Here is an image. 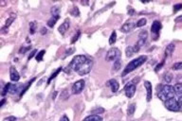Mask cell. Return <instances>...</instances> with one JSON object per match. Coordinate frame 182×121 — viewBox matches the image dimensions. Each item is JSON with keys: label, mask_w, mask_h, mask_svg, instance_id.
<instances>
[{"label": "cell", "mask_w": 182, "mask_h": 121, "mask_svg": "<svg viewBox=\"0 0 182 121\" xmlns=\"http://www.w3.org/2000/svg\"><path fill=\"white\" fill-rule=\"evenodd\" d=\"M92 66L93 62L89 58L84 55H77L72 59L67 68H69V72L70 70H73L78 75L84 76L91 71Z\"/></svg>", "instance_id": "1"}, {"label": "cell", "mask_w": 182, "mask_h": 121, "mask_svg": "<svg viewBox=\"0 0 182 121\" xmlns=\"http://www.w3.org/2000/svg\"><path fill=\"white\" fill-rule=\"evenodd\" d=\"M147 60V56L145 55H141L140 57H137L134 60H132L124 68V70L123 72V77L126 76L127 74L133 72L134 70H136L137 68H138L140 66H141Z\"/></svg>", "instance_id": "2"}, {"label": "cell", "mask_w": 182, "mask_h": 121, "mask_svg": "<svg viewBox=\"0 0 182 121\" xmlns=\"http://www.w3.org/2000/svg\"><path fill=\"white\" fill-rule=\"evenodd\" d=\"M175 95L176 93H175L174 86L165 84V85H162L161 89L158 92V98L164 102L172 98H175Z\"/></svg>", "instance_id": "3"}, {"label": "cell", "mask_w": 182, "mask_h": 121, "mask_svg": "<svg viewBox=\"0 0 182 121\" xmlns=\"http://www.w3.org/2000/svg\"><path fill=\"white\" fill-rule=\"evenodd\" d=\"M120 50L117 47H112L110 48L105 56V60L107 62H116L117 60L120 59Z\"/></svg>", "instance_id": "4"}, {"label": "cell", "mask_w": 182, "mask_h": 121, "mask_svg": "<svg viewBox=\"0 0 182 121\" xmlns=\"http://www.w3.org/2000/svg\"><path fill=\"white\" fill-rule=\"evenodd\" d=\"M147 38H148V32L146 30H141L138 34V41L136 43V45L134 46V48L136 50V52H138L140 49L145 45V43L147 41Z\"/></svg>", "instance_id": "5"}, {"label": "cell", "mask_w": 182, "mask_h": 121, "mask_svg": "<svg viewBox=\"0 0 182 121\" xmlns=\"http://www.w3.org/2000/svg\"><path fill=\"white\" fill-rule=\"evenodd\" d=\"M164 106L171 112H179L181 110L179 103L176 98H172L166 101H164Z\"/></svg>", "instance_id": "6"}, {"label": "cell", "mask_w": 182, "mask_h": 121, "mask_svg": "<svg viewBox=\"0 0 182 121\" xmlns=\"http://www.w3.org/2000/svg\"><path fill=\"white\" fill-rule=\"evenodd\" d=\"M162 29V24L159 21H155L152 24V27H151V32H152V35H153V40L157 41L159 37V32L160 29Z\"/></svg>", "instance_id": "7"}, {"label": "cell", "mask_w": 182, "mask_h": 121, "mask_svg": "<svg viewBox=\"0 0 182 121\" xmlns=\"http://www.w3.org/2000/svg\"><path fill=\"white\" fill-rule=\"evenodd\" d=\"M137 87H136V83L134 81H132L131 82H129L128 84L125 85L124 87V93H125V96L128 99H132L134 97V95L136 93Z\"/></svg>", "instance_id": "8"}, {"label": "cell", "mask_w": 182, "mask_h": 121, "mask_svg": "<svg viewBox=\"0 0 182 121\" xmlns=\"http://www.w3.org/2000/svg\"><path fill=\"white\" fill-rule=\"evenodd\" d=\"M84 85H85V81L84 80H80V81H77L76 82H74L72 85V88H71L72 94L73 95L81 94L84 88Z\"/></svg>", "instance_id": "9"}, {"label": "cell", "mask_w": 182, "mask_h": 121, "mask_svg": "<svg viewBox=\"0 0 182 121\" xmlns=\"http://www.w3.org/2000/svg\"><path fill=\"white\" fill-rule=\"evenodd\" d=\"M136 28V24L133 21H127L125 24H123L120 28V31L124 32V33H128L130 31H132L134 29Z\"/></svg>", "instance_id": "10"}, {"label": "cell", "mask_w": 182, "mask_h": 121, "mask_svg": "<svg viewBox=\"0 0 182 121\" xmlns=\"http://www.w3.org/2000/svg\"><path fill=\"white\" fill-rule=\"evenodd\" d=\"M15 18H16V14L12 13V14L10 15V17H9V18L7 19V21H6L5 25L3 26L2 29H1V32H2L3 34L7 33V31H8L9 28H10V26L12 25V23L15 20Z\"/></svg>", "instance_id": "11"}, {"label": "cell", "mask_w": 182, "mask_h": 121, "mask_svg": "<svg viewBox=\"0 0 182 121\" xmlns=\"http://www.w3.org/2000/svg\"><path fill=\"white\" fill-rule=\"evenodd\" d=\"M69 27H70V20H69L68 18H66V19H65L64 23H62V25L58 28V30L61 34H62V35H65L66 32L68 30Z\"/></svg>", "instance_id": "12"}, {"label": "cell", "mask_w": 182, "mask_h": 121, "mask_svg": "<svg viewBox=\"0 0 182 121\" xmlns=\"http://www.w3.org/2000/svg\"><path fill=\"white\" fill-rule=\"evenodd\" d=\"M10 78L12 81H15V82H17L20 80L19 72L16 70V68L14 66H11L10 68Z\"/></svg>", "instance_id": "13"}, {"label": "cell", "mask_w": 182, "mask_h": 121, "mask_svg": "<svg viewBox=\"0 0 182 121\" xmlns=\"http://www.w3.org/2000/svg\"><path fill=\"white\" fill-rule=\"evenodd\" d=\"M106 86H108V87H110L111 91L113 92V93H116L119 91V88H120V84L119 82L115 80V79H111L109 80L107 82H106Z\"/></svg>", "instance_id": "14"}, {"label": "cell", "mask_w": 182, "mask_h": 121, "mask_svg": "<svg viewBox=\"0 0 182 121\" xmlns=\"http://www.w3.org/2000/svg\"><path fill=\"white\" fill-rule=\"evenodd\" d=\"M144 87H145V89L147 91V98H146V99H147V101L149 102L152 99V90H153L151 82L148 81H144Z\"/></svg>", "instance_id": "15"}, {"label": "cell", "mask_w": 182, "mask_h": 121, "mask_svg": "<svg viewBox=\"0 0 182 121\" xmlns=\"http://www.w3.org/2000/svg\"><path fill=\"white\" fill-rule=\"evenodd\" d=\"M22 84H12L11 83V86H10V90H9V93L12 94V95H14V94H17L18 92H22L23 88H22Z\"/></svg>", "instance_id": "16"}, {"label": "cell", "mask_w": 182, "mask_h": 121, "mask_svg": "<svg viewBox=\"0 0 182 121\" xmlns=\"http://www.w3.org/2000/svg\"><path fill=\"white\" fill-rule=\"evenodd\" d=\"M175 48H176V46H175V44H173V43L168 45L167 47L165 48V57H170L173 53H174Z\"/></svg>", "instance_id": "17"}, {"label": "cell", "mask_w": 182, "mask_h": 121, "mask_svg": "<svg viewBox=\"0 0 182 121\" xmlns=\"http://www.w3.org/2000/svg\"><path fill=\"white\" fill-rule=\"evenodd\" d=\"M35 80H36V78H32V79H31V80H30V81H29L27 84H26V85L24 86V87H23V90H22V92H21V93H20V95H19V99H21V98L23 97V95H24L26 92L28 91V89L30 87V85L32 84V82H33L34 81H35Z\"/></svg>", "instance_id": "18"}, {"label": "cell", "mask_w": 182, "mask_h": 121, "mask_svg": "<svg viewBox=\"0 0 182 121\" xmlns=\"http://www.w3.org/2000/svg\"><path fill=\"white\" fill-rule=\"evenodd\" d=\"M60 19V15H55V16H51L50 19L48 21V26L49 28H53L55 24L57 23V21Z\"/></svg>", "instance_id": "19"}, {"label": "cell", "mask_w": 182, "mask_h": 121, "mask_svg": "<svg viewBox=\"0 0 182 121\" xmlns=\"http://www.w3.org/2000/svg\"><path fill=\"white\" fill-rule=\"evenodd\" d=\"M83 121H102V117L97 115H91L83 119Z\"/></svg>", "instance_id": "20"}, {"label": "cell", "mask_w": 182, "mask_h": 121, "mask_svg": "<svg viewBox=\"0 0 182 121\" xmlns=\"http://www.w3.org/2000/svg\"><path fill=\"white\" fill-rule=\"evenodd\" d=\"M63 70V68L62 67H59L58 69H57V70H55V72L54 73H52V74H51V76L48 78V81H47V85H48L50 82H51V81H52V80H54L55 79V78L57 77V75L61 72V71H62Z\"/></svg>", "instance_id": "21"}, {"label": "cell", "mask_w": 182, "mask_h": 121, "mask_svg": "<svg viewBox=\"0 0 182 121\" xmlns=\"http://www.w3.org/2000/svg\"><path fill=\"white\" fill-rule=\"evenodd\" d=\"M135 53H136V51H135L134 46L133 47H126V49H125V55H126V57L130 58V57H132Z\"/></svg>", "instance_id": "22"}, {"label": "cell", "mask_w": 182, "mask_h": 121, "mask_svg": "<svg viewBox=\"0 0 182 121\" xmlns=\"http://www.w3.org/2000/svg\"><path fill=\"white\" fill-rule=\"evenodd\" d=\"M136 111V104L135 103H132V104H130L127 108V115L128 116H132Z\"/></svg>", "instance_id": "23"}, {"label": "cell", "mask_w": 182, "mask_h": 121, "mask_svg": "<svg viewBox=\"0 0 182 121\" xmlns=\"http://www.w3.org/2000/svg\"><path fill=\"white\" fill-rule=\"evenodd\" d=\"M174 88H175V93H176L177 96H180V95H182V83H180V82L177 83L174 86Z\"/></svg>", "instance_id": "24"}, {"label": "cell", "mask_w": 182, "mask_h": 121, "mask_svg": "<svg viewBox=\"0 0 182 121\" xmlns=\"http://www.w3.org/2000/svg\"><path fill=\"white\" fill-rule=\"evenodd\" d=\"M117 41V32L114 30L112 31L111 35H110V38H109V45H114Z\"/></svg>", "instance_id": "25"}, {"label": "cell", "mask_w": 182, "mask_h": 121, "mask_svg": "<svg viewBox=\"0 0 182 121\" xmlns=\"http://www.w3.org/2000/svg\"><path fill=\"white\" fill-rule=\"evenodd\" d=\"M36 28H37V23L35 21H32L30 23V34H34L36 31Z\"/></svg>", "instance_id": "26"}, {"label": "cell", "mask_w": 182, "mask_h": 121, "mask_svg": "<svg viewBox=\"0 0 182 121\" xmlns=\"http://www.w3.org/2000/svg\"><path fill=\"white\" fill-rule=\"evenodd\" d=\"M91 113L92 115H97L99 116L100 114H102V113H105V109L102 108V107H97V108H95L91 111Z\"/></svg>", "instance_id": "27"}, {"label": "cell", "mask_w": 182, "mask_h": 121, "mask_svg": "<svg viewBox=\"0 0 182 121\" xmlns=\"http://www.w3.org/2000/svg\"><path fill=\"white\" fill-rule=\"evenodd\" d=\"M45 53H46V51H45L44 49L41 50V51H39V52L37 53V55H36V57H35V59H36L37 62H42V60H43V57H44Z\"/></svg>", "instance_id": "28"}, {"label": "cell", "mask_w": 182, "mask_h": 121, "mask_svg": "<svg viewBox=\"0 0 182 121\" xmlns=\"http://www.w3.org/2000/svg\"><path fill=\"white\" fill-rule=\"evenodd\" d=\"M50 12H51V16L59 15V13H60V8L57 7V6L52 7V8H51V10H50Z\"/></svg>", "instance_id": "29"}, {"label": "cell", "mask_w": 182, "mask_h": 121, "mask_svg": "<svg viewBox=\"0 0 182 121\" xmlns=\"http://www.w3.org/2000/svg\"><path fill=\"white\" fill-rule=\"evenodd\" d=\"M163 80H164V81H165L166 83H170V82L172 81V80H173V75H172L171 73L165 74V75H164Z\"/></svg>", "instance_id": "30"}, {"label": "cell", "mask_w": 182, "mask_h": 121, "mask_svg": "<svg viewBox=\"0 0 182 121\" xmlns=\"http://www.w3.org/2000/svg\"><path fill=\"white\" fill-rule=\"evenodd\" d=\"M146 23H147V20L145 18H141L137 21V23L136 24V27L137 28H141V27H143V26L146 25Z\"/></svg>", "instance_id": "31"}, {"label": "cell", "mask_w": 182, "mask_h": 121, "mask_svg": "<svg viewBox=\"0 0 182 121\" xmlns=\"http://www.w3.org/2000/svg\"><path fill=\"white\" fill-rule=\"evenodd\" d=\"M70 14L73 15V16L79 17V16H80V11H79V9H78L77 7H73L72 10L70 11Z\"/></svg>", "instance_id": "32"}, {"label": "cell", "mask_w": 182, "mask_h": 121, "mask_svg": "<svg viewBox=\"0 0 182 121\" xmlns=\"http://www.w3.org/2000/svg\"><path fill=\"white\" fill-rule=\"evenodd\" d=\"M120 60H117L116 62H114V65H113V71H118L120 69Z\"/></svg>", "instance_id": "33"}, {"label": "cell", "mask_w": 182, "mask_h": 121, "mask_svg": "<svg viewBox=\"0 0 182 121\" xmlns=\"http://www.w3.org/2000/svg\"><path fill=\"white\" fill-rule=\"evenodd\" d=\"M172 69H173V70H181V69H182V62L174 64H173V66H172Z\"/></svg>", "instance_id": "34"}, {"label": "cell", "mask_w": 182, "mask_h": 121, "mask_svg": "<svg viewBox=\"0 0 182 121\" xmlns=\"http://www.w3.org/2000/svg\"><path fill=\"white\" fill-rule=\"evenodd\" d=\"M10 86H11V83H7L5 86H4V88L2 90V96H6V94L9 93V90H10Z\"/></svg>", "instance_id": "35"}, {"label": "cell", "mask_w": 182, "mask_h": 121, "mask_svg": "<svg viewBox=\"0 0 182 121\" xmlns=\"http://www.w3.org/2000/svg\"><path fill=\"white\" fill-rule=\"evenodd\" d=\"M80 35H81V31L80 30H78V32L75 34V35L73 36V39L71 40V44H74V43L77 42V40L80 38Z\"/></svg>", "instance_id": "36"}, {"label": "cell", "mask_w": 182, "mask_h": 121, "mask_svg": "<svg viewBox=\"0 0 182 121\" xmlns=\"http://www.w3.org/2000/svg\"><path fill=\"white\" fill-rule=\"evenodd\" d=\"M31 47H30V46H29V47H21V48L19 49V53L20 54H25L26 52H27L28 50H30Z\"/></svg>", "instance_id": "37"}, {"label": "cell", "mask_w": 182, "mask_h": 121, "mask_svg": "<svg viewBox=\"0 0 182 121\" xmlns=\"http://www.w3.org/2000/svg\"><path fill=\"white\" fill-rule=\"evenodd\" d=\"M164 63H165V60H163L160 64H159L157 66H155V72H159V69H161V68H162V66H163Z\"/></svg>", "instance_id": "38"}, {"label": "cell", "mask_w": 182, "mask_h": 121, "mask_svg": "<svg viewBox=\"0 0 182 121\" xmlns=\"http://www.w3.org/2000/svg\"><path fill=\"white\" fill-rule=\"evenodd\" d=\"M182 10V4L179 3V4H176L174 6V12H177L178 11Z\"/></svg>", "instance_id": "39"}, {"label": "cell", "mask_w": 182, "mask_h": 121, "mask_svg": "<svg viewBox=\"0 0 182 121\" xmlns=\"http://www.w3.org/2000/svg\"><path fill=\"white\" fill-rule=\"evenodd\" d=\"M36 52H37V50H36V49H33V50L31 51V52L30 53V55H29V57H28V60H30L31 58H33V57H34V55H35V53H36Z\"/></svg>", "instance_id": "40"}, {"label": "cell", "mask_w": 182, "mask_h": 121, "mask_svg": "<svg viewBox=\"0 0 182 121\" xmlns=\"http://www.w3.org/2000/svg\"><path fill=\"white\" fill-rule=\"evenodd\" d=\"M17 120V118L15 117V116H9V117H6L5 119H4V121H16Z\"/></svg>", "instance_id": "41"}, {"label": "cell", "mask_w": 182, "mask_h": 121, "mask_svg": "<svg viewBox=\"0 0 182 121\" xmlns=\"http://www.w3.org/2000/svg\"><path fill=\"white\" fill-rule=\"evenodd\" d=\"M74 48H70V49H68V50H66V55H65V58L66 57V56H68V55H70V54H72L73 52H74Z\"/></svg>", "instance_id": "42"}, {"label": "cell", "mask_w": 182, "mask_h": 121, "mask_svg": "<svg viewBox=\"0 0 182 121\" xmlns=\"http://www.w3.org/2000/svg\"><path fill=\"white\" fill-rule=\"evenodd\" d=\"M177 101H178V103H179V106H180V108L182 109V95H180V96H177Z\"/></svg>", "instance_id": "43"}, {"label": "cell", "mask_w": 182, "mask_h": 121, "mask_svg": "<svg viewBox=\"0 0 182 121\" xmlns=\"http://www.w3.org/2000/svg\"><path fill=\"white\" fill-rule=\"evenodd\" d=\"M134 13H135V10H134L133 8L129 7V9H128V14L129 15H134Z\"/></svg>", "instance_id": "44"}, {"label": "cell", "mask_w": 182, "mask_h": 121, "mask_svg": "<svg viewBox=\"0 0 182 121\" xmlns=\"http://www.w3.org/2000/svg\"><path fill=\"white\" fill-rule=\"evenodd\" d=\"M60 121H69V118L65 115V116H63L62 117H61V119H60Z\"/></svg>", "instance_id": "45"}, {"label": "cell", "mask_w": 182, "mask_h": 121, "mask_svg": "<svg viewBox=\"0 0 182 121\" xmlns=\"http://www.w3.org/2000/svg\"><path fill=\"white\" fill-rule=\"evenodd\" d=\"M48 32V30H47V29L46 28H43L42 29H41V34H43V35H45V34Z\"/></svg>", "instance_id": "46"}, {"label": "cell", "mask_w": 182, "mask_h": 121, "mask_svg": "<svg viewBox=\"0 0 182 121\" xmlns=\"http://www.w3.org/2000/svg\"><path fill=\"white\" fill-rule=\"evenodd\" d=\"M5 102H6V99H2V101L0 102V107H2V106L5 104Z\"/></svg>", "instance_id": "47"}, {"label": "cell", "mask_w": 182, "mask_h": 121, "mask_svg": "<svg viewBox=\"0 0 182 121\" xmlns=\"http://www.w3.org/2000/svg\"><path fill=\"white\" fill-rule=\"evenodd\" d=\"M56 95H57V92H55V93L53 94V97H52V99H53V100L55 99V97H56Z\"/></svg>", "instance_id": "48"}]
</instances>
